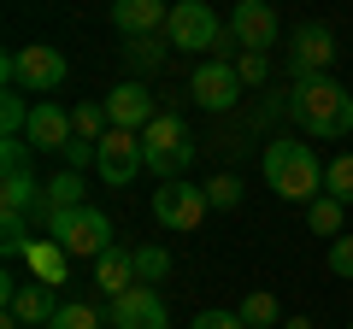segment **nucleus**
<instances>
[{
  "instance_id": "nucleus-26",
  "label": "nucleus",
  "mask_w": 353,
  "mask_h": 329,
  "mask_svg": "<svg viewBox=\"0 0 353 329\" xmlns=\"http://www.w3.org/2000/svg\"><path fill=\"white\" fill-rule=\"evenodd\" d=\"M130 259H136V282L141 288H153V282L171 277V253H165V247H136Z\"/></svg>"
},
{
  "instance_id": "nucleus-15",
  "label": "nucleus",
  "mask_w": 353,
  "mask_h": 329,
  "mask_svg": "<svg viewBox=\"0 0 353 329\" xmlns=\"http://www.w3.org/2000/svg\"><path fill=\"white\" fill-rule=\"evenodd\" d=\"M6 317H18L24 329H48L53 317H59V300H53L48 282H24V288L6 300Z\"/></svg>"
},
{
  "instance_id": "nucleus-16",
  "label": "nucleus",
  "mask_w": 353,
  "mask_h": 329,
  "mask_svg": "<svg viewBox=\"0 0 353 329\" xmlns=\"http://www.w3.org/2000/svg\"><path fill=\"white\" fill-rule=\"evenodd\" d=\"M165 18H171V6H159V0H118V6H112V24L124 30V41L165 30Z\"/></svg>"
},
{
  "instance_id": "nucleus-28",
  "label": "nucleus",
  "mask_w": 353,
  "mask_h": 329,
  "mask_svg": "<svg viewBox=\"0 0 353 329\" xmlns=\"http://www.w3.org/2000/svg\"><path fill=\"white\" fill-rule=\"evenodd\" d=\"M48 329H101V312L83 306V300H71V306H59V317H53Z\"/></svg>"
},
{
  "instance_id": "nucleus-2",
  "label": "nucleus",
  "mask_w": 353,
  "mask_h": 329,
  "mask_svg": "<svg viewBox=\"0 0 353 329\" xmlns=\"http://www.w3.org/2000/svg\"><path fill=\"white\" fill-rule=\"evenodd\" d=\"M265 182H271V194L277 200H301L312 206L318 194H324V164H318V153L306 147V141H271L265 147Z\"/></svg>"
},
{
  "instance_id": "nucleus-19",
  "label": "nucleus",
  "mask_w": 353,
  "mask_h": 329,
  "mask_svg": "<svg viewBox=\"0 0 353 329\" xmlns=\"http://www.w3.org/2000/svg\"><path fill=\"white\" fill-rule=\"evenodd\" d=\"M71 136H77V141H88V147H101V141L112 136V118H106V106H94V100L71 106Z\"/></svg>"
},
{
  "instance_id": "nucleus-12",
  "label": "nucleus",
  "mask_w": 353,
  "mask_h": 329,
  "mask_svg": "<svg viewBox=\"0 0 353 329\" xmlns=\"http://www.w3.org/2000/svg\"><path fill=\"white\" fill-rule=\"evenodd\" d=\"M101 106H106V118H112V129H130V136H148V124L159 118V112H153V94L141 89L136 76H130V83H118Z\"/></svg>"
},
{
  "instance_id": "nucleus-25",
  "label": "nucleus",
  "mask_w": 353,
  "mask_h": 329,
  "mask_svg": "<svg viewBox=\"0 0 353 329\" xmlns=\"http://www.w3.org/2000/svg\"><path fill=\"white\" fill-rule=\"evenodd\" d=\"M24 129H30V106H24L18 89H6L0 94V141H18Z\"/></svg>"
},
{
  "instance_id": "nucleus-20",
  "label": "nucleus",
  "mask_w": 353,
  "mask_h": 329,
  "mask_svg": "<svg viewBox=\"0 0 353 329\" xmlns=\"http://www.w3.org/2000/svg\"><path fill=\"white\" fill-rule=\"evenodd\" d=\"M241 323L248 329H283V306H277V294H248L241 300Z\"/></svg>"
},
{
  "instance_id": "nucleus-5",
  "label": "nucleus",
  "mask_w": 353,
  "mask_h": 329,
  "mask_svg": "<svg viewBox=\"0 0 353 329\" xmlns=\"http://www.w3.org/2000/svg\"><path fill=\"white\" fill-rule=\"evenodd\" d=\"M0 76H6V89H30V94H53L71 76V65H65L59 47H48V41H36V47H18L0 59Z\"/></svg>"
},
{
  "instance_id": "nucleus-35",
  "label": "nucleus",
  "mask_w": 353,
  "mask_h": 329,
  "mask_svg": "<svg viewBox=\"0 0 353 329\" xmlns=\"http://www.w3.org/2000/svg\"><path fill=\"white\" fill-rule=\"evenodd\" d=\"M347 329H353V323H347Z\"/></svg>"
},
{
  "instance_id": "nucleus-3",
  "label": "nucleus",
  "mask_w": 353,
  "mask_h": 329,
  "mask_svg": "<svg viewBox=\"0 0 353 329\" xmlns=\"http://www.w3.org/2000/svg\"><path fill=\"white\" fill-rule=\"evenodd\" d=\"M48 241H59L65 253H71V265L77 259H88V265H94V259L101 253H112L118 241H112V217L101 212V206H77V212H48Z\"/></svg>"
},
{
  "instance_id": "nucleus-21",
  "label": "nucleus",
  "mask_w": 353,
  "mask_h": 329,
  "mask_svg": "<svg viewBox=\"0 0 353 329\" xmlns=\"http://www.w3.org/2000/svg\"><path fill=\"white\" fill-rule=\"evenodd\" d=\"M341 212H347L341 200H330V194H318V200L306 206V224H312V235H330V241H341V235H347V229H341Z\"/></svg>"
},
{
  "instance_id": "nucleus-27",
  "label": "nucleus",
  "mask_w": 353,
  "mask_h": 329,
  "mask_svg": "<svg viewBox=\"0 0 353 329\" xmlns=\"http://www.w3.org/2000/svg\"><path fill=\"white\" fill-rule=\"evenodd\" d=\"M30 241H36V235H30V217H12V212L0 217V253H6V259H24Z\"/></svg>"
},
{
  "instance_id": "nucleus-7",
  "label": "nucleus",
  "mask_w": 353,
  "mask_h": 329,
  "mask_svg": "<svg viewBox=\"0 0 353 329\" xmlns=\"http://www.w3.org/2000/svg\"><path fill=\"white\" fill-rule=\"evenodd\" d=\"M206 212H212V200H206V182L176 177V182H159V189H153V217H159L165 229H176V235L201 229Z\"/></svg>"
},
{
  "instance_id": "nucleus-10",
  "label": "nucleus",
  "mask_w": 353,
  "mask_h": 329,
  "mask_svg": "<svg viewBox=\"0 0 353 329\" xmlns=\"http://www.w3.org/2000/svg\"><path fill=\"white\" fill-rule=\"evenodd\" d=\"M277 12L265 6V0H236L230 6V41H236L241 53H271V41H277Z\"/></svg>"
},
{
  "instance_id": "nucleus-1",
  "label": "nucleus",
  "mask_w": 353,
  "mask_h": 329,
  "mask_svg": "<svg viewBox=\"0 0 353 329\" xmlns=\"http://www.w3.org/2000/svg\"><path fill=\"white\" fill-rule=\"evenodd\" d=\"M289 118L318 141H341V136H353V94L336 76H306L289 94Z\"/></svg>"
},
{
  "instance_id": "nucleus-34",
  "label": "nucleus",
  "mask_w": 353,
  "mask_h": 329,
  "mask_svg": "<svg viewBox=\"0 0 353 329\" xmlns=\"http://www.w3.org/2000/svg\"><path fill=\"white\" fill-rule=\"evenodd\" d=\"M283 329H312V317H283Z\"/></svg>"
},
{
  "instance_id": "nucleus-17",
  "label": "nucleus",
  "mask_w": 353,
  "mask_h": 329,
  "mask_svg": "<svg viewBox=\"0 0 353 329\" xmlns=\"http://www.w3.org/2000/svg\"><path fill=\"white\" fill-rule=\"evenodd\" d=\"M136 247H112V253H101L94 259V288L106 294V300H118V294H130L136 288Z\"/></svg>"
},
{
  "instance_id": "nucleus-13",
  "label": "nucleus",
  "mask_w": 353,
  "mask_h": 329,
  "mask_svg": "<svg viewBox=\"0 0 353 329\" xmlns=\"http://www.w3.org/2000/svg\"><path fill=\"white\" fill-rule=\"evenodd\" d=\"M24 141H30L36 153H65V147H71V112L53 106V100H36V106H30Z\"/></svg>"
},
{
  "instance_id": "nucleus-23",
  "label": "nucleus",
  "mask_w": 353,
  "mask_h": 329,
  "mask_svg": "<svg viewBox=\"0 0 353 329\" xmlns=\"http://www.w3.org/2000/svg\"><path fill=\"white\" fill-rule=\"evenodd\" d=\"M165 47H171L165 36H136V41H124V59H130V71H159Z\"/></svg>"
},
{
  "instance_id": "nucleus-11",
  "label": "nucleus",
  "mask_w": 353,
  "mask_h": 329,
  "mask_svg": "<svg viewBox=\"0 0 353 329\" xmlns=\"http://www.w3.org/2000/svg\"><path fill=\"white\" fill-rule=\"evenodd\" d=\"M106 317H112V329H171V312H165L159 288H141V282L130 294H118L106 306Z\"/></svg>"
},
{
  "instance_id": "nucleus-6",
  "label": "nucleus",
  "mask_w": 353,
  "mask_h": 329,
  "mask_svg": "<svg viewBox=\"0 0 353 329\" xmlns=\"http://www.w3.org/2000/svg\"><path fill=\"white\" fill-rule=\"evenodd\" d=\"M230 24L206 6V0H176L171 18H165V41H171L176 53H206V47H224Z\"/></svg>"
},
{
  "instance_id": "nucleus-8",
  "label": "nucleus",
  "mask_w": 353,
  "mask_h": 329,
  "mask_svg": "<svg viewBox=\"0 0 353 329\" xmlns=\"http://www.w3.org/2000/svg\"><path fill=\"white\" fill-rule=\"evenodd\" d=\"M241 71H236V59H206V65H194V76H189V94L206 106V112H230V106L241 100Z\"/></svg>"
},
{
  "instance_id": "nucleus-4",
  "label": "nucleus",
  "mask_w": 353,
  "mask_h": 329,
  "mask_svg": "<svg viewBox=\"0 0 353 329\" xmlns=\"http://www.w3.org/2000/svg\"><path fill=\"white\" fill-rule=\"evenodd\" d=\"M141 153H148V171L159 182H176L189 171V159H194V136H189V124L176 112H159L148 124V136H141Z\"/></svg>"
},
{
  "instance_id": "nucleus-33",
  "label": "nucleus",
  "mask_w": 353,
  "mask_h": 329,
  "mask_svg": "<svg viewBox=\"0 0 353 329\" xmlns=\"http://www.w3.org/2000/svg\"><path fill=\"white\" fill-rule=\"evenodd\" d=\"M24 153H30L24 136H18V141H0V164H6V171H24Z\"/></svg>"
},
{
  "instance_id": "nucleus-9",
  "label": "nucleus",
  "mask_w": 353,
  "mask_h": 329,
  "mask_svg": "<svg viewBox=\"0 0 353 329\" xmlns=\"http://www.w3.org/2000/svg\"><path fill=\"white\" fill-rule=\"evenodd\" d=\"M94 171H101L106 189H130V182L148 171V153H141V136H130V129H112V136L101 141V159H94Z\"/></svg>"
},
{
  "instance_id": "nucleus-30",
  "label": "nucleus",
  "mask_w": 353,
  "mask_h": 329,
  "mask_svg": "<svg viewBox=\"0 0 353 329\" xmlns=\"http://www.w3.org/2000/svg\"><path fill=\"white\" fill-rule=\"evenodd\" d=\"M236 71H241V83H265L271 59H265V53H236Z\"/></svg>"
},
{
  "instance_id": "nucleus-31",
  "label": "nucleus",
  "mask_w": 353,
  "mask_h": 329,
  "mask_svg": "<svg viewBox=\"0 0 353 329\" xmlns=\"http://www.w3.org/2000/svg\"><path fill=\"white\" fill-rule=\"evenodd\" d=\"M330 270H336V277H353V235L330 241Z\"/></svg>"
},
{
  "instance_id": "nucleus-18",
  "label": "nucleus",
  "mask_w": 353,
  "mask_h": 329,
  "mask_svg": "<svg viewBox=\"0 0 353 329\" xmlns=\"http://www.w3.org/2000/svg\"><path fill=\"white\" fill-rule=\"evenodd\" d=\"M24 265H30V282H48V288H59L65 270H71V253H65L59 241L36 235V241H30V253H24Z\"/></svg>"
},
{
  "instance_id": "nucleus-24",
  "label": "nucleus",
  "mask_w": 353,
  "mask_h": 329,
  "mask_svg": "<svg viewBox=\"0 0 353 329\" xmlns=\"http://www.w3.org/2000/svg\"><path fill=\"white\" fill-rule=\"evenodd\" d=\"M324 194L341 206H353V153H336V159L324 164Z\"/></svg>"
},
{
  "instance_id": "nucleus-29",
  "label": "nucleus",
  "mask_w": 353,
  "mask_h": 329,
  "mask_svg": "<svg viewBox=\"0 0 353 329\" xmlns=\"http://www.w3.org/2000/svg\"><path fill=\"white\" fill-rule=\"evenodd\" d=\"M206 200H212L218 212H230V206H241V177H230V171H218V177L206 182Z\"/></svg>"
},
{
  "instance_id": "nucleus-14",
  "label": "nucleus",
  "mask_w": 353,
  "mask_h": 329,
  "mask_svg": "<svg viewBox=\"0 0 353 329\" xmlns=\"http://www.w3.org/2000/svg\"><path fill=\"white\" fill-rule=\"evenodd\" d=\"M336 59V36H330L324 24H306L301 36H294V53H289V71L294 83H306V76H324V65Z\"/></svg>"
},
{
  "instance_id": "nucleus-22",
  "label": "nucleus",
  "mask_w": 353,
  "mask_h": 329,
  "mask_svg": "<svg viewBox=\"0 0 353 329\" xmlns=\"http://www.w3.org/2000/svg\"><path fill=\"white\" fill-rule=\"evenodd\" d=\"M83 200V177L77 171H59V177H48V212H77Z\"/></svg>"
},
{
  "instance_id": "nucleus-32",
  "label": "nucleus",
  "mask_w": 353,
  "mask_h": 329,
  "mask_svg": "<svg viewBox=\"0 0 353 329\" xmlns=\"http://www.w3.org/2000/svg\"><path fill=\"white\" fill-rule=\"evenodd\" d=\"M189 329H248V323H241V312H201Z\"/></svg>"
}]
</instances>
